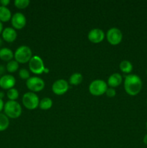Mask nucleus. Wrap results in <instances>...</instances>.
I'll return each instance as SVG.
<instances>
[{
  "label": "nucleus",
  "mask_w": 147,
  "mask_h": 148,
  "mask_svg": "<svg viewBox=\"0 0 147 148\" xmlns=\"http://www.w3.org/2000/svg\"><path fill=\"white\" fill-rule=\"evenodd\" d=\"M142 81L140 77L136 75H128L124 80V89L125 92L131 96L138 95L142 88Z\"/></svg>",
  "instance_id": "obj_1"
},
{
  "label": "nucleus",
  "mask_w": 147,
  "mask_h": 148,
  "mask_svg": "<svg viewBox=\"0 0 147 148\" xmlns=\"http://www.w3.org/2000/svg\"><path fill=\"white\" fill-rule=\"evenodd\" d=\"M4 114L8 118L17 119L22 114V107L16 101H8L4 103Z\"/></svg>",
  "instance_id": "obj_2"
},
{
  "label": "nucleus",
  "mask_w": 147,
  "mask_h": 148,
  "mask_svg": "<svg viewBox=\"0 0 147 148\" xmlns=\"http://www.w3.org/2000/svg\"><path fill=\"white\" fill-rule=\"evenodd\" d=\"M33 57V53L30 47L27 46H21L17 49L14 53L16 62L20 64H25L30 62Z\"/></svg>",
  "instance_id": "obj_3"
},
{
  "label": "nucleus",
  "mask_w": 147,
  "mask_h": 148,
  "mask_svg": "<svg viewBox=\"0 0 147 148\" xmlns=\"http://www.w3.org/2000/svg\"><path fill=\"white\" fill-rule=\"evenodd\" d=\"M108 83L102 79H95L89 86V91L92 95L100 96L105 94L108 90Z\"/></svg>",
  "instance_id": "obj_4"
},
{
  "label": "nucleus",
  "mask_w": 147,
  "mask_h": 148,
  "mask_svg": "<svg viewBox=\"0 0 147 148\" xmlns=\"http://www.w3.org/2000/svg\"><path fill=\"white\" fill-rule=\"evenodd\" d=\"M38 96L35 92H28L23 95L22 104L29 110H34L39 106Z\"/></svg>",
  "instance_id": "obj_5"
},
{
  "label": "nucleus",
  "mask_w": 147,
  "mask_h": 148,
  "mask_svg": "<svg viewBox=\"0 0 147 148\" xmlns=\"http://www.w3.org/2000/svg\"><path fill=\"white\" fill-rule=\"evenodd\" d=\"M26 86L31 92H40L44 89L45 82L38 77H31L26 81Z\"/></svg>",
  "instance_id": "obj_6"
},
{
  "label": "nucleus",
  "mask_w": 147,
  "mask_h": 148,
  "mask_svg": "<svg viewBox=\"0 0 147 148\" xmlns=\"http://www.w3.org/2000/svg\"><path fill=\"white\" fill-rule=\"evenodd\" d=\"M29 68L33 74L41 75L45 69L43 59L39 56H33L29 62Z\"/></svg>",
  "instance_id": "obj_7"
},
{
  "label": "nucleus",
  "mask_w": 147,
  "mask_h": 148,
  "mask_svg": "<svg viewBox=\"0 0 147 148\" xmlns=\"http://www.w3.org/2000/svg\"><path fill=\"white\" fill-rule=\"evenodd\" d=\"M107 40L111 45H118L122 39V33L118 27H111L108 30L106 34Z\"/></svg>",
  "instance_id": "obj_8"
},
{
  "label": "nucleus",
  "mask_w": 147,
  "mask_h": 148,
  "mask_svg": "<svg viewBox=\"0 0 147 148\" xmlns=\"http://www.w3.org/2000/svg\"><path fill=\"white\" fill-rule=\"evenodd\" d=\"M69 86L68 82L63 79H57L52 85V91L58 95H61L66 93L69 90Z\"/></svg>",
  "instance_id": "obj_9"
},
{
  "label": "nucleus",
  "mask_w": 147,
  "mask_h": 148,
  "mask_svg": "<svg viewBox=\"0 0 147 148\" xmlns=\"http://www.w3.org/2000/svg\"><path fill=\"white\" fill-rule=\"evenodd\" d=\"M11 23L13 28L16 30H21L26 25L27 20L22 13L17 12L12 17Z\"/></svg>",
  "instance_id": "obj_10"
},
{
  "label": "nucleus",
  "mask_w": 147,
  "mask_h": 148,
  "mask_svg": "<svg viewBox=\"0 0 147 148\" xmlns=\"http://www.w3.org/2000/svg\"><path fill=\"white\" fill-rule=\"evenodd\" d=\"M105 33L99 28H94L88 33V39L93 43H101L105 38Z\"/></svg>",
  "instance_id": "obj_11"
},
{
  "label": "nucleus",
  "mask_w": 147,
  "mask_h": 148,
  "mask_svg": "<svg viewBox=\"0 0 147 148\" xmlns=\"http://www.w3.org/2000/svg\"><path fill=\"white\" fill-rule=\"evenodd\" d=\"M16 84V79L11 75H3L0 77V87L4 90H10L14 88Z\"/></svg>",
  "instance_id": "obj_12"
},
{
  "label": "nucleus",
  "mask_w": 147,
  "mask_h": 148,
  "mask_svg": "<svg viewBox=\"0 0 147 148\" xmlns=\"http://www.w3.org/2000/svg\"><path fill=\"white\" fill-rule=\"evenodd\" d=\"M1 36H2L3 40H5L6 42L12 43L17 38V33L15 29H14L13 27H7L3 30L2 33H1Z\"/></svg>",
  "instance_id": "obj_13"
},
{
  "label": "nucleus",
  "mask_w": 147,
  "mask_h": 148,
  "mask_svg": "<svg viewBox=\"0 0 147 148\" xmlns=\"http://www.w3.org/2000/svg\"><path fill=\"white\" fill-rule=\"evenodd\" d=\"M122 82V77L120 74L113 73L109 77L108 80V85L110 88H114L119 86Z\"/></svg>",
  "instance_id": "obj_14"
},
{
  "label": "nucleus",
  "mask_w": 147,
  "mask_h": 148,
  "mask_svg": "<svg viewBox=\"0 0 147 148\" xmlns=\"http://www.w3.org/2000/svg\"><path fill=\"white\" fill-rule=\"evenodd\" d=\"M14 58V53L8 48H1L0 49V59L4 62H9Z\"/></svg>",
  "instance_id": "obj_15"
},
{
  "label": "nucleus",
  "mask_w": 147,
  "mask_h": 148,
  "mask_svg": "<svg viewBox=\"0 0 147 148\" xmlns=\"http://www.w3.org/2000/svg\"><path fill=\"white\" fill-rule=\"evenodd\" d=\"M12 13L11 11L7 7H3L0 6V21L2 22H8L12 19Z\"/></svg>",
  "instance_id": "obj_16"
},
{
  "label": "nucleus",
  "mask_w": 147,
  "mask_h": 148,
  "mask_svg": "<svg viewBox=\"0 0 147 148\" xmlns=\"http://www.w3.org/2000/svg\"><path fill=\"white\" fill-rule=\"evenodd\" d=\"M120 69L125 74H129L133 70V64L128 60H123L120 64Z\"/></svg>",
  "instance_id": "obj_17"
},
{
  "label": "nucleus",
  "mask_w": 147,
  "mask_h": 148,
  "mask_svg": "<svg viewBox=\"0 0 147 148\" xmlns=\"http://www.w3.org/2000/svg\"><path fill=\"white\" fill-rule=\"evenodd\" d=\"M83 81V76L81 73L76 72L71 75L69 78V83L72 85H78Z\"/></svg>",
  "instance_id": "obj_18"
},
{
  "label": "nucleus",
  "mask_w": 147,
  "mask_h": 148,
  "mask_svg": "<svg viewBox=\"0 0 147 148\" xmlns=\"http://www.w3.org/2000/svg\"><path fill=\"white\" fill-rule=\"evenodd\" d=\"M10 126V119L3 113H0V132L7 130Z\"/></svg>",
  "instance_id": "obj_19"
},
{
  "label": "nucleus",
  "mask_w": 147,
  "mask_h": 148,
  "mask_svg": "<svg viewBox=\"0 0 147 148\" xmlns=\"http://www.w3.org/2000/svg\"><path fill=\"white\" fill-rule=\"evenodd\" d=\"M53 106V101L49 98H43L39 103V107L42 110H48Z\"/></svg>",
  "instance_id": "obj_20"
},
{
  "label": "nucleus",
  "mask_w": 147,
  "mask_h": 148,
  "mask_svg": "<svg viewBox=\"0 0 147 148\" xmlns=\"http://www.w3.org/2000/svg\"><path fill=\"white\" fill-rule=\"evenodd\" d=\"M19 69V63L15 60H11L7 62L6 69L10 73H14Z\"/></svg>",
  "instance_id": "obj_21"
},
{
  "label": "nucleus",
  "mask_w": 147,
  "mask_h": 148,
  "mask_svg": "<svg viewBox=\"0 0 147 148\" xmlns=\"http://www.w3.org/2000/svg\"><path fill=\"white\" fill-rule=\"evenodd\" d=\"M7 96L9 98V101H16L19 97L18 90L14 88H11L7 90Z\"/></svg>",
  "instance_id": "obj_22"
},
{
  "label": "nucleus",
  "mask_w": 147,
  "mask_h": 148,
  "mask_svg": "<svg viewBox=\"0 0 147 148\" xmlns=\"http://www.w3.org/2000/svg\"><path fill=\"white\" fill-rule=\"evenodd\" d=\"M30 1L29 0H15L14 4L18 9H25L30 4Z\"/></svg>",
  "instance_id": "obj_23"
},
{
  "label": "nucleus",
  "mask_w": 147,
  "mask_h": 148,
  "mask_svg": "<svg viewBox=\"0 0 147 148\" xmlns=\"http://www.w3.org/2000/svg\"><path fill=\"white\" fill-rule=\"evenodd\" d=\"M19 76L21 79H28L30 77V72L27 71V69H21L20 71H19Z\"/></svg>",
  "instance_id": "obj_24"
},
{
  "label": "nucleus",
  "mask_w": 147,
  "mask_h": 148,
  "mask_svg": "<svg viewBox=\"0 0 147 148\" xmlns=\"http://www.w3.org/2000/svg\"><path fill=\"white\" fill-rule=\"evenodd\" d=\"M105 94H106L107 96L109 97V98H113V97H115V95H116V91H115V90L114 89V88H108Z\"/></svg>",
  "instance_id": "obj_25"
},
{
  "label": "nucleus",
  "mask_w": 147,
  "mask_h": 148,
  "mask_svg": "<svg viewBox=\"0 0 147 148\" xmlns=\"http://www.w3.org/2000/svg\"><path fill=\"white\" fill-rule=\"evenodd\" d=\"M10 3V0H1L0 1V4H1V6H3V7H7Z\"/></svg>",
  "instance_id": "obj_26"
},
{
  "label": "nucleus",
  "mask_w": 147,
  "mask_h": 148,
  "mask_svg": "<svg viewBox=\"0 0 147 148\" xmlns=\"http://www.w3.org/2000/svg\"><path fill=\"white\" fill-rule=\"evenodd\" d=\"M4 101H3L2 99H0V113L1 112L2 110H4Z\"/></svg>",
  "instance_id": "obj_27"
},
{
  "label": "nucleus",
  "mask_w": 147,
  "mask_h": 148,
  "mask_svg": "<svg viewBox=\"0 0 147 148\" xmlns=\"http://www.w3.org/2000/svg\"><path fill=\"white\" fill-rule=\"evenodd\" d=\"M4 71H5V68H4V66H2V65H0V75L4 73Z\"/></svg>",
  "instance_id": "obj_28"
},
{
  "label": "nucleus",
  "mask_w": 147,
  "mask_h": 148,
  "mask_svg": "<svg viewBox=\"0 0 147 148\" xmlns=\"http://www.w3.org/2000/svg\"><path fill=\"white\" fill-rule=\"evenodd\" d=\"M143 142H144V143L146 145H147V134H146L145 136H144V140H143Z\"/></svg>",
  "instance_id": "obj_29"
},
{
  "label": "nucleus",
  "mask_w": 147,
  "mask_h": 148,
  "mask_svg": "<svg viewBox=\"0 0 147 148\" xmlns=\"http://www.w3.org/2000/svg\"><path fill=\"white\" fill-rule=\"evenodd\" d=\"M3 30H4V28H3V24H2V23L0 21V34L2 33Z\"/></svg>",
  "instance_id": "obj_30"
},
{
  "label": "nucleus",
  "mask_w": 147,
  "mask_h": 148,
  "mask_svg": "<svg viewBox=\"0 0 147 148\" xmlns=\"http://www.w3.org/2000/svg\"><path fill=\"white\" fill-rule=\"evenodd\" d=\"M4 97V92L0 91V99H2Z\"/></svg>",
  "instance_id": "obj_31"
},
{
  "label": "nucleus",
  "mask_w": 147,
  "mask_h": 148,
  "mask_svg": "<svg viewBox=\"0 0 147 148\" xmlns=\"http://www.w3.org/2000/svg\"><path fill=\"white\" fill-rule=\"evenodd\" d=\"M45 72V73H46V74H47V73H48V72H49V69H48V68L45 67V69H44V72Z\"/></svg>",
  "instance_id": "obj_32"
},
{
  "label": "nucleus",
  "mask_w": 147,
  "mask_h": 148,
  "mask_svg": "<svg viewBox=\"0 0 147 148\" xmlns=\"http://www.w3.org/2000/svg\"><path fill=\"white\" fill-rule=\"evenodd\" d=\"M2 44H3V40H2V39H1V38H0V49H1V46H2Z\"/></svg>",
  "instance_id": "obj_33"
},
{
  "label": "nucleus",
  "mask_w": 147,
  "mask_h": 148,
  "mask_svg": "<svg viewBox=\"0 0 147 148\" xmlns=\"http://www.w3.org/2000/svg\"><path fill=\"white\" fill-rule=\"evenodd\" d=\"M146 130H147V122H146Z\"/></svg>",
  "instance_id": "obj_34"
},
{
  "label": "nucleus",
  "mask_w": 147,
  "mask_h": 148,
  "mask_svg": "<svg viewBox=\"0 0 147 148\" xmlns=\"http://www.w3.org/2000/svg\"><path fill=\"white\" fill-rule=\"evenodd\" d=\"M146 75H147V70H146Z\"/></svg>",
  "instance_id": "obj_35"
},
{
  "label": "nucleus",
  "mask_w": 147,
  "mask_h": 148,
  "mask_svg": "<svg viewBox=\"0 0 147 148\" xmlns=\"http://www.w3.org/2000/svg\"><path fill=\"white\" fill-rule=\"evenodd\" d=\"M146 104H147V101H146Z\"/></svg>",
  "instance_id": "obj_36"
},
{
  "label": "nucleus",
  "mask_w": 147,
  "mask_h": 148,
  "mask_svg": "<svg viewBox=\"0 0 147 148\" xmlns=\"http://www.w3.org/2000/svg\"><path fill=\"white\" fill-rule=\"evenodd\" d=\"M0 6H1V4H0Z\"/></svg>",
  "instance_id": "obj_37"
},
{
  "label": "nucleus",
  "mask_w": 147,
  "mask_h": 148,
  "mask_svg": "<svg viewBox=\"0 0 147 148\" xmlns=\"http://www.w3.org/2000/svg\"></svg>",
  "instance_id": "obj_38"
}]
</instances>
